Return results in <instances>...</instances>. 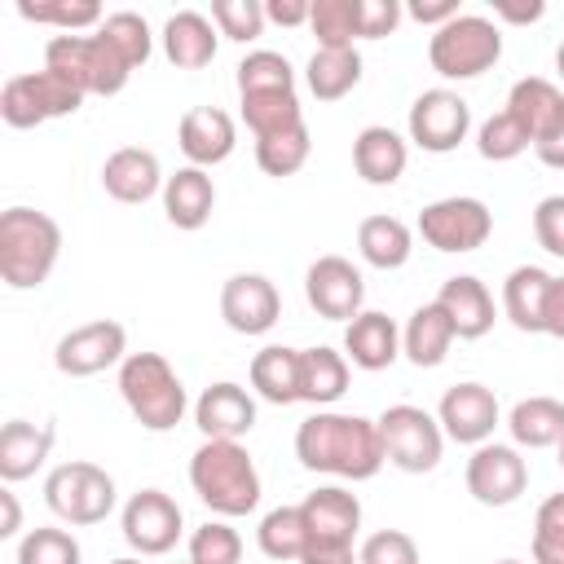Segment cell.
<instances>
[{
  "mask_svg": "<svg viewBox=\"0 0 564 564\" xmlns=\"http://www.w3.org/2000/svg\"><path fill=\"white\" fill-rule=\"evenodd\" d=\"M295 458L308 471H326L344 480H370L388 463L379 423L339 410H317L295 427Z\"/></svg>",
  "mask_w": 564,
  "mask_h": 564,
  "instance_id": "1",
  "label": "cell"
},
{
  "mask_svg": "<svg viewBox=\"0 0 564 564\" xmlns=\"http://www.w3.org/2000/svg\"><path fill=\"white\" fill-rule=\"evenodd\" d=\"M62 256V229L35 207L0 212V278L13 291H35L48 282Z\"/></svg>",
  "mask_w": 564,
  "mask_h": 564,
  "instance_id": "2",
  "label": "cell"
},
{
  "mask_svg": "<svg viewBox=\"0 0 564 564\" xmlns=\"http://www.w3.org/2000/svg\"><path fill=\"white\" fill-rule=\"evenodd\" d=\"M189 485L216 516H247L260 507V471L242 441H203L189 458Z\"/></svg>",
  "mask_w": 564,
  "mask_h": 564,
  "instance_id": "3",
  "label": "cell"
},
{
  "mask_svg": "<svg viewBox=\"0 0 564 564\" xmlns=\"http://www.w3.org/2000/svg\"><path fill=\"white\" fill-rule=\"evenodd\" d=\"M119 397L145 432H172L185 419V383L163 352H128L119 366Z\"/></svg>",
  "mask_w": 564,
  "mask_h": 564,
  "instance_id": "4",
  "label": "cell"
},
{
  "mask_svg": "<svg viewBox=\"0 0 564 564\" xmlns=\"http://www.w3.org/2000/svg\"><path fill=\"white\" fill-rule=\"evenodd\" d=\"M44 66L57 70L62 79H70L84 97H115L132 75L123 53L101 31H93V35H53L44 44Z\"/></svg>",
  "mask_w": 564,
  "mask_h": 564,
  "instance_id": "5",
  "label": "cell"
},
{
  "mask_svg": "<svg viewBox=\"0 0 564 564\" xmlns=\"http://www.w3.org/2000/svg\"><path fill=\"white\" fill-rule=\"evenodd\" d=\"M498 57H502V31L480 13H458L445 26H436L427 40V62L445 79H476L494 70Z\"/></svg>",
  "mask_w": 564,
  "mask_h": 564,
  "instance_id": "6",
  "label": "cell"
},
{
  "mask_svg": "<svg viewBox=\"0 0 564 564\" xmlns=\"http://www.w3.org/2000/svg\"><path fill=\"white\" fill-rule=\"evenodd\" d=\"M44 502L57 520L66 524H101L115 511V476L88 458H70L48 471L44 480Z\"/></svg>",
  "mask_w": 564,
  "mask_h": 564,
  "instance_id": "7",
  "label": "cell"
},
{
  "mask_svg": "<svg viewBox=\"0 0 564 564\" xmlns=\"http://www.w3.org/2000/svg\"><path fill=\"white\" fill-rule=\"evenodd\" d=\"M79 106H84V93L48 66L26 70V75H9L0 88V115L9 128H40L48 119L75 115Z\"/></svg>",
  "mask_w": 564,
  "mask_h": 564,
  "instance_id": "8",
  "label": "cell"
},
{
  "mask_svg": "<svg viewBox=\"0 0 564 564\" xmlns=\"http://www.w3.org/2000/svg\"><path fill=\"white\" fill-rule=\"evenodd\" d=\"M379 436H383V454L392 467L410 471V476H423L441 463L445 454V432L441 423L419 410V405H388L379 419Z\"/></svg>",
  "mask_w": 564,
  "mask_h": 564,
  "instance_id": "9",
  "label": "cell"
},
{
  "mask_svg": "<svg viewBox=\"0 0 564 564\" xmlns=\"http://www.w3.org/2000/svg\"><path fill=\"white\" fill-rule=\"evenodd\" d=\"M419 234H423L427 247L449 251V256L454 251H476L494 234V212L480 198H467V194L436 198L419 212Z\"/></svg>",
  "mask_w": 564,
  "mask_h": 564,
  "instance_id": "10",
  "label": "cell"
},
{
  "mask_svg": "<svg viewBox=\"0 0 564 564\" xmlns=\"http://www.w3.org/2000/svg\"><path fill=\"white\" fill-rule=\"evenodd\" d=\"M410 141L427 154H449L471 132V106L454 88H427L410 106Z\"/></svg>",
  "mask_w": 564,
  "mask_h": 564,
  "instance_id": "11",
  "label": "cell"
},
{
  "mask_svg": "<svg viewBox=\"0 0 564 564\" xmlns=\"http://www.w3.org/2000/svg\"><path fill=\"white\" fill-rule=\"evenodd\" d=\"M123 357H128V330L110 317H97V322H84L57 339L53 366L70 379H88V375H101L110 366H123Z\"/></svg>",
  "mask_w": 564,
  "mask_h": 564,
  "instance_id": "12",
  "label": "cell"
},
{
  "mask_svg": "<svg viewBox=\"0 0 564 564\" xmlns=\"http://www.w3.org/2000/svg\"><path fill=\"white\" fill-rule=\"evenodd\" d=\"M463 480H467V494H471L480 507H511V502L529 489V463L520 458L516 445L485 441V445L471 449Z\"/></svg>",
  "mask_w": 564,
  "mask_h": 564,
  "instance_id": "13",
  "label": "cell"
},
{
  "mask_svg": "<svg viewBox=\"0 0 564 564\" xmlns=\"http://www.w3.org/2000/svg\"><path fill=\"white\" fill-rule=\"evenodd\" d=\"M119 524H123V542L145 560V555H167L181 542L185 516H181L176 498H167L163 489H141L123 502Z\"/></svg>",
  "mask_w": 564,
  "mask_h": 564,
  "instance_id": "14",
  "label": "cell"
},
{
  "mask_svg": "<svg viewBox=\"0 0 564 564\" xmlns=\"http://www.w3.org/2000/svg\"><path fill=\"white\" fill-rule=\"evenodd\" d=\"M304 295L317 317L326 322H352L366 304V282L361 269L344 256H317L304 273Z\"/></svg>",
  "mask_w": 564,
  "mask_h": 564,
  "instance_id": "15",
  "label": "cell"
},
{
  "mask_svg": "<svg viewBox=\"0 0 564 564\" xmlns=\"http://www.w3.org/2000/svg\"><path fill=\"white\" fill-rule=\"evenodd\" d=\"M220 317L234 335H264L282 317V295L264 273H234L220 286Z\"/></svg>",
  "mask_w": 564,
  "mask_h": 564,
  "instance_id": "16",
  "label": "cell"
},
{
  "mask_svg": "<svg viewBox=\"0 0 564 564\" xmlns=\"http://www.w3.org/2000/svg\"><path fill=\"white\" fill-rule=\"evenodd\" d=\"M436 423L458 445H485L494 436V427H498V397L485 383H471V379L467 383H454L441 397Z\"/></svg>",
  "mask_w": 564,
  "mask_h": 564,
  "instance_id": "17",
  "label": "cell"
},
{
  "mask_svg": "<svg viewBox=\"0 0 564 564\" xmlns=\"http://www.w3.org/2000/svg\"><path fill=\"white\" fill-rule=\"evenodd\" d=\"M234 119L220 110V106H194L181 115V128H176V145L181 154L189 159V167H216L234 154Z\"/></svg>",
  "mask_w": 564,
  "mask_h": 564,
  "instance_id": "18",
  "label": "cell"
},
{
  "mask_svg": "<svg viewBox=\"0 0 564 564\" xmlns=\"http://www.w3.org/2000/svg\"><path fill=\"white\" fill-rule=\"evenodd\" d=\"M194 423L207 441H242L256 427V401L247 388L238 383H212L198 401H194Z\"/></svg>",
  "mask_w": 564,
  "mask_h": 564,
  "instance_id": "19",
  "label": "cell"
},
{
  "mask_svg": "<svg viewBox=\"0 0 564 564\" xmlns=\"http://www.w3.org/2000/svg\"><path fill=\"white\" fill-rule=\"evenodd\" d=\"M163 167H159V154L154 150H141V145H119L106 163H101V185L115 203H145L163 189Z\"/></svg>",
  "mask_w": 564,
  "mask_h": 564,
  "instance_id": "20",
  "label": "cell"
},
{
  "mask_svg": "<svg viewBox=\"0 0 564 564\" xmlns=\"http://www.w3.org/2000/svg\"><path fill=\"white\" fill-rule=\"evenodd\" d=\"M344 357L357 370H388L401 357V330L388 313L379 308H361L348 326H344Z\"/></svg>",
  "mask_w": 564,
  "mask_h": 564,
  "instance_id": "21",
  "label": "cell"
},
{
  "mask_svg": "<svg viewBox=\"0 0 564 564\" xmlns=\"http://www.w3.org/2000/svg\"><path fill=\"white\" fill-rule=\"evenodd\" d=\"M304 529H308V542H352L357 529H361V502L357 494H348L344 485H322L313 489L304 502Z\"/></svg>",
  "mask_w": 564,
  "mask_h": 564,
  "instance_id": "22",
  "label": "cell"
},
{
  "mask_svg": "<svg viewBox=\"0 0 564 564\" xmlns=\"http://www.w3.org/2000/svg\"><path fill=\"white\" fill-rule=\"evenodd\" d=\"M436 304L445 308V317L454 322V335L458 339H480V335H489L494 330V295H489V286L480 282V278H471V273H454V278H445L441 282V291H436Z\"/></svg>",
  "mask_w": 564,
  "mask_h": 564,
  "instance_id": "23",
  "label": "cell"
},
{
  "mask_svg": "<svg viewBox=\"0 0 564 564\" xmlns=\"http://www.w3.org/2000/svg\"><path fill=\"white\" fill-rule=\"evenodd\" d=\"M216 44H220V31L198 9H181L163 22V57L176 70H203L216 57Z\"/></svg>",
  "mask_w": 564,
  "mask_h": 564,
  "instance_id": "24",
  "label": "cell"
},
{
  "mask_svg": "<svg viewBox=\"0 0 564 564\" xmlns=\"http://www.w3.org/2000/svg\"><path fill=\"white\" fill-rule=\"evenodd\" d=\"M551 273L538 264H520L502 282V313L524 335H546V300H551Z\"/></svg>",
  "mask_w": 564,
  "mask_h": 564,
  "instance_id": "25",
  "label": "cell"
},
{
  "mask_svg": "<svg viewBox=\"0 0 564 564\" xmlns=\"http://www.w3.org/2000/svg\"><path fill=\"white\" fill-rule=\"evenodd\" d=\"M57 432L53 423H26V419H9L0 427V480L18 485L26 476H35L53 449Z\"/></svg>",
  "mask_w": 564,
  "mask_h": 564,
  "instance_id": "26",
  "label": "cell"
},
{
  "mask_svg": "<svg viewBox=\"0 0 564 564\" xmlns=\"http://www.w3.org/2000/svg\"><path fill=\"white\" fill-rule=\"evenodd\" d=\"M405 163H410V145H405L401 132H392L383 123H370V128L357 132V141H352V167H357V176L366 185H397L401 172H405Z\"/></svg>",
  "mask_w": 564,
  "mask_h": 564,
  "instance_id": "27",
  "label": "cell"
},
{
  "mask_svg": "<svg viewBox=\"0 0 564 564\" xmlns=\"http://www.w3.org/2000/svg\"><path fill=\"white\" fill-rule=\"evenodd\" d=\"M216 207V185L207 167H176V176L163 181V212L176 229H203Z\"/></svg>",
  "mask_w": 564,
  "mask_h": 564,
  "instance_id": "28",
  "label": "cell"
},
{
  "mask_svg": "<svg viewBox=\"0 0 564 564\" xmlns=\"http://www.w3.org/2000/svg\"><path fill=\"white\" fill-rule=\"evenodd\" d=\"M507 115L529 132V141L538 145L564 115V93L542 79V75H529V79H516L511 93H507Z\"/></svg>",
  "mask_w": 564,
  "mask_h": 564,
  "instance_id": "29",
  "label": "cell"
},
{
  "mask_svg": "<svg viewBox=\"0 0 564 564\" xmlns=\"http://www.w3.org/2000/svg\"><path fill=\"white\" fill-rule=\"evenodd\" d=\"M454 322L445 317V308L432 300V304H419L401 330V352L414 361V366H441L449 344H454Z\"/></svg>",
  "mask_w": 564,
  "mask_h": 564,
  "instance_id": "30",
  "label": "cell"
},
{
  "mask_svg": "<svg viewBox=\"0 0 564 564\" xmlns=\"http://www.w3.org/2000/svg\"><path fill=\"white\" fill-rule=\"evenodd\" d=\"M251 388L269 401V405H295L300 401V348L286 344H269L251 357Z\"/></svg>",
  "mask_w": 564,
  "mask_h": 564,
  "instance_id": "31",
  "label": "cell"
},
{
  "mask_svg": "<svg viewBox=\"0 0 564 564\" xmlns=\"http://www.w3.org/2000/svg\"><path fill=\"white\" fill-rule=\"evenodd\" d=\"M348 392V357L317 344V348H300V401L308 405H330Z\"/></svg>",
  "mask_w": 564,
  "mask_h": 564,
  "instance_id": "32",
  "label": "cell"
},
{
  "mask_svg": "<svg viewBox=\"0 0 564 564\" xmlns=\"http://www.w3.org/2000/svg\"><path fill=\"white\" fill-rule=\"evenodd\" d=\"M304 84L317 101H339L361 84V53L357 48H313L304 66Z\"/></svg>",
  "mask_w": 564,
  "mask_h": 564,
  "instance_id": "33",
  "label": "cell"
},
{
  "mask_svg": "<svg viewBox=\"0 0 564 564\" xmlns=\"http://www.w3.org/2000/svg\"><path fill=\"white\" fill-rule=\"evenodd\" d=\"M357 251H361L366 264H375V269L388 273V269H401V264L410 260L414 234H410V225L397 220V216H366V220L357 225Z\"/></svg>",
  "mask_w": 564,
  "mask_h": 564,
  "instance_id": "34",
  "label": "cell"
},
{
  "mask_svg": "<svg viewBox=\"0 0 564 564\" xmlns=\"http://www.w3.org/2000/svg\"><path fill=\"white\" fill-rule=\"evenodd\" d=\"M507 432L524 449L560 445L564 441V401H555V397H524V401H516V410L507 419Z\"/></svg>",
  "mask_w": 564,
  "mask_h": 564,
  "instance_id": "35",
  "label": "cell"
},
{
  "mask_svg": "<svg viewBox=\"0 0 564 564\" xmlns=\"http://www.w3.org/2000/svg\"><path fill=\"white\" fill-rule=\"evenodd\" d=\"M308 31L317 48H352L361 40V0H313Z\"/></svg>",
  "mask_w": 564,
  "mask_h": 564,
  "instance_id": "36",
  "label": "cell"
},
{
  "mask_svg": "<svg viewBox=\"0 0 564 564\" xmlns=\"http://www.w3.org/2000/svg\"><path fill=\"white\" fill-rule=\"evenodd\" d=\"M242 123L260 141V137L300 128L304 123V110H300V97L295 93H247L242 97Z\"/></svg>",
  "mask_w": 564,
  "mask_h": 564,
  "instance_id": "37",
  "label": "cell"
},
{
  "mask_svg": "<svg viewBox=\"0 0 564 564\" xmlns=\"http://www.w3.org/2000/svg\"><path fill=\"white\" fill-rule=\"evenodd\" d=\"M256 542L269 560L286 564V560H300L304 546H308V529H304V511L300 507H273L260 529H256Z\"/></svg>",
  "mask_w": 564,
  "mask_h": 564,
  "instance_id": "38",
  "label": "cell"
},
{
  "mask_svg": "<svg viewBox=\"0 0 564 564\" xmlns=\"http://www.w3.org/2000/svg\"><path fill=\"white\" fill-rule=\"evenodd\" d=\"M308 123L300 128H286V132H273V137H260L256 141V163L264 176H295L304 163H308Z\"/></svg>",
  "mask_w": 564,
  "mask_h": 564,
  "instance_id": "39",
  "label": "cell"
},
{
  "mask_svg": "<svg viewBox=\"0 0 564 564\" xmlns=\"http://www.w3.org/2000/svg\"><path fill=\"white\" fill-rule=\"evenodd\" d=\"M18 13L26 22H44V26H62V35H79L84 26H101V4L97 0H18Z\"/></svg>",
  "mask_w": 564,
  "mask_h": 564,
  "instance_id": "40",
  "label": "cell"
},
{
  "mask_svg": "<svg viewBox=\"0 0 564 564\" xmlns=\"http://www.w3.org/2000/svg\"><path fill=\"white\" fill-rule=\"evenodd\" d=\"M247 93H295V70L282 53L256 48L238 62V97Z\"/></svg>",
  "mask_w": 564,
  "mask_h": 564,
  "instance_id": "41",
  "label": "cell"
},
{
  "mask_svg": "<svg viewBox=\"0 0 564 564\" xmlns=\"http://www.w3.org/2000/svg\"><path fill=\"white\" fill-rule=\"evenodd\" d=\"M119 53H123V62L137 70V66H145L150 62V48H154V35H150V26H145V18L141 13H132V9H119V13H106V22L97 26Z\"/></svg>",
  "mask_w": 564,
  "mask_h": 564,
  "instance_id": "42",
  "label": "cell"
},
{
  "mask_svg": "<svg viewBox=\"0 0 564 564\" xmlns=\"http://www.w3.org/2000/svg\"><path fill=\"white\" fill-rule=\"evenodd\" d=\"M529 145H533L529 132H524L507 110L489 115V119L480 123V132H476V150H480V159H489V163H507V159L524 154Z\"/></svg>",
  "mask_w": 564,
  "mask_h": 564,
  "instance_id": "43",
  "label": "cell"
},
{
  "mask_svg": "<svg viewBox=\"0 0 564 564\" xmlns=\"http://www.w3.org/2000/svg\"><path fill=\"white\" fill-rule=\"evenodd\" d=\"M189 564H242V538L225 520H207L189 533Z\"/></svg>",
  "mask_w": 564,
  "mask_h": 564,
  "instance_id": "44",
  "label": "cell"
},
{
  "mask_svg": "<svg viewBox=\"0 0 564 564\" xmlns=\"http://www.w3.org/2000/svg\"><path fill=\"white\" fill-rule=\"evenodd\" d=\"M533 564H564V494L542 498L533 516Z\"/></svg>",
  "mask_w": 564,
  "mask_h": 564,
  "instance_id": "45",
  "label": "cell"
},
{
  "mask_svg": "<svg viewBox=\"0 0 564 564\" xmlns=\"http://www.w3.org/2000/svg\"><path fill=\"white\" fill-rule=\"evenodd\" d=\"M18 564H79V542L66 529H31L18 542Z\"/></svg>",
  "mask_w": 564,
  "mask_h": 564,
  "instance_id": "46",
  "label": "cell"
},
{
  "mask_svg": "<svg viewBox=\"0 0 564 564\" xmlns=\"http://www.w3.org/2000/svg\"><path fill=\"white\" fill-rule=\"evenodd\" d=\"M212 22H216V31L225 40L247 44V40H256L264 31L269 18H264V4L260 0H216L212 4Z\"/></svg>",
  "mask_w": 564,
  "mask_h": 564,
  "instance_id": "47",
  "label": "cell"
},
{
  "mask_svg": "<svg viewBox=\"0 0 564 564\" xmlns=\"http://www.w3.org/2000/svg\"><path fill=\"white\" fill-rule=\"evenodd\" d=\"M357 564H419V542L405 529H379L361 542Z\"/></svg>",
  "mask_w": 564,
  "mask_h": 564,
  "instance_id": "48",
  "label": "cell"
},
{
  "mask_svg": "<svg viewBox=\"0 0 564 564\" xmlns=\"http://www.w3.org/2000/svg\"><path fill=\"white\" fill-rule=\"evenodd\" d=\"M533 238H538L542 251L564 260V194H546L533 207Z\"/></svg>",
  "mask_w": 564,
  "mask_h": 564,
  "instance_id": "49",
  "label": "cell"
},
{
  "mask_svg": "<svg viewBox=\"0 0 564 564\" xmlns=\"http://www.w3.org/2000/svg\"><path fill=\"white\" fill-rule=\"evenodd\" d=\"M401 26L397 0H361V40H383Z\"/></svg>",
  "mask_w": 564,
  "mask_h": 564,
  "instance_id": "50",
  "label": "cell"
},
{
  "mask_svg": "<svg viewBox=\"0 0 564 564\" xmlns=\"http://www.w3.org/2000/svg\"><path fill=\"white\" fill-rule=\"evenodd\" d=\"M300 564H357L352 542H308Z\"/></svg>",
  "mask_w": 564,
  "mask_h": 564,
  "instance_id": "51",
  "label": "cell"
},
{
  "mask_svg": "<svg viewBox=\"0 0 564 564\" xmlns=\"http://www.w3.org/2000/svg\"><path fill=\"white\" fill-rule=\"evenodd\" d=\"M405 13L423 26H445L449 18H458V0H410Z\"/></svg>",
  "mask_w": 564,
  "mask_h": 564,
  "instance_id": "52",
  "label": "cell"
},
{
  "mask_svg": "<svg viewBox=\"0 0 564 564\" xmlns=\"http://www.w3.org/2000/svg\"><path fill=\"white\" fill-rule=\"evenodd\" d=\"M308 13H313L308 0H269V4H264V18L278 22V26H304Z\"/></svg>",
  "mask_w": 564,
  "mask_h": 564,
  "instance_id": "53",
  "label": "cell"
},
{
  "mask_svg": "<svg viewBox=\"0 0 564 564\" xmlns=\"http://www.w3.org/2000/svg\"><path fill=\"white\" fill-rule=\"evenodd\" d=\"M546 13V4L542 0H529V4H511V0H498L494 4V18H502V22H516V26H524V22H538Z\"/></svg>",
  "mask_w": 564,
  "mask_h": 564,
  "instance_id": "54",
  "label": "cell"
},
{
  "mask_svg": "<svg viewBox=\"0 0 564 564\" xmlns=\"http://www.w3.org/2000/svg\"><path fill=\"white\" fill-rule=\"evenodd\" d=\"M533 150H538V159H542L546 167H560V172H564V115H560V123H555Z\"/></svg>",
  "mask_w": 564,
  "mask_h": 564,
  "instance_id": "55",
  "label": "cell"
},
{
  "mask_svg": "<svg viewBox=\"0 0 564 564\" xmlns=\"http://www.w3.org/2000/svg\"><path fill=\"white\" fill-rule=\"evenodd\" d=\"M546 335L564 339V278L551 282V300H546Z\"/></svg>",
  "mask_w": 564,
  "mask_h": 564,
  "instance_id": "56",
  "label": "cell"
},
{
  "mask_svg": "<svg viewBox=\"0 0 564 564\" xmlns=\"http://www.w3.org/2000/svg\"><path fill=\"white\" fill-rule=\"evenodd\" d=\"M0 507H4V520H0V538H13L22 529V507L13 498V489H0Z\"/></svg>",
  "mask_w": 564,
  "mask_h": 564,
  "instance_id": "57",
  "label": "cell"
},
{
  "mask_svg": "<svg viewBox=\"0 0 564 564\" xmlns=\"http://www.w3.org/2000/svg\"><path fill=\"white\" fill-rule=\"evenodd\" d=\"M555 70H560V79H564V40H560V48H555Z\"/></svg>",
  "mask_w": 564,
  "mask_h": 564,
  "instance_id": "58",
  "label": "cell"
},
{
  "mask_svg": "<svg viewBox=\"0 0 564 564\" xmlns=\"http://www.w3.org/2000/svg\"><path fill=\"white\" fill-rule=\"evenodd\" d=\"M110 564H141V555H123V560H110Z\"/></svg>",
  "mask_w": 564,
  "mask_h": 564,
  "instance_id": "59",
  "label": "cell"
},
{
  "mask_svg": "<svg viewBox=\"0 0 564 564\" xmlns=\"http://www.w3.org/2000/svg\"><path fill=\"white\" fill-rule=\"evenodd\" d=\"M560 471H564V441H560Z\"/></svg>",
  "mask_w": 564,
  "mask_h": 564,
  "instance_id": "60",
  "label": "cell"
},
{
  "mask_svg": "<svg viewBox=\"0 0 564 564\" xmlns=\"http://www.w3.org/2000/svg\"><path fill=\"white\" fill-rule=\"evenodd\" d=\"M498 564H524V560H498Z\"/></svg>",
  "mask_w": 564,
  "mask_h": 564,
  "instance_id": "61",
  "label": "cell"
}]
</instances>
